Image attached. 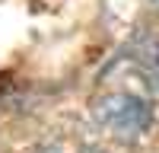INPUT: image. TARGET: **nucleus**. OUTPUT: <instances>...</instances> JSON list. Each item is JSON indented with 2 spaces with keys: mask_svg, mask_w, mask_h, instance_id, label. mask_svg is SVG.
Instances as JSON below:
<instances>
[{
  "mask_svg": "<svg viewBox=\"0 0 159 153\" xmlns=\"http://www.w3.org/2000/svg\"><path fill=\"white\" fill-rule=\"evenodd\" d=\"M137 70L143 76V83L150 86V93L159 96V32L147 35L137 45Z\"/></svg>",
  "mask_w": 159,
  "mask_h": 153,
  "instance_id": "2",
  "label": "nucleus"
},
{
  "mask_svg": "<svg viewBox=\"0 0 159 153\" xmlns=\"http://www.w3.org/2000/svg\"><path fill=\"white\" fill-rule=\"evenodd\" d=\"M96 121L118 140H137L150 131L153 109L137 93H108L96 102Z\"/></svg>",
  "mask_w": 159,
  "mask_h": 153,
  "instance_id": "1",
  "label": "nucleus"
}]
</instances>
